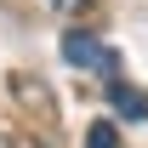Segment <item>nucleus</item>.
I'll list each match as a JSON object with an SVG mask.
<instances>
[{
	"instance_id": "1",
	"label": "nucleus",
	"mask_w": 148,
	"mask_h": 148,
	"mask_svg": "<svg viewBox=\"0 0 148 148\" xmlns=\"http://www.w3.org/2000/svg\"><path fill=\"white\" fill-rule=\"evenodd\" d=\"M63 63L120 74V51H114V46H103V40H91V34H80V29H69V34H63Z\"/></svg>"
},
{
	"instance_id": "2",
	"label": "nucleus",
	"mask_w": 148,
	"mask_h": 148,
	"mask_svg": "<svg viewBox=\"0 0 148 148\" xmlns=\"http://www.w3.org/2000/svg\"><path fill=\"white\" fill-rule=\"evenodd\" d=\"M108 103H114L120 120H148V97L137 86H125V80H108Z\"/></svg>"
},
{
	"instance_id": "3",
	"label": "nucleus",
	"mask_w": 148,
	"mask_h": 148,
	"mask_svg": "<svg viewBox=\"0 0 148 148\" xmlns=\"http://www.w3.org/2000/svg\"><path fill=\"white\" fill-rule=\"evenodd\" d=\"M86 148H120V131H114V120H97V125L86 131Z\"/></svg>"
},
{
	"instance_id": "4",
	"label": "nucleus",
	"mask_w": 148,
	"mask_h": 148,
	"mask_svg": "<svg viewBox=\"0 0 148 148\" xmlns=\"http://www.w3.org/2000/svg\"><path fill=\"white\" fill-rule=\"evenodd\" d=\"M57 6H80V0H57Z\"/></svg>"
}]
</instances>
